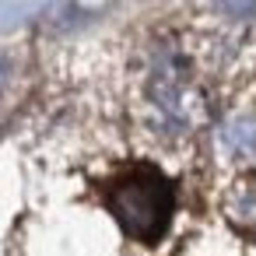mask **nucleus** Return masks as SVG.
Instances as JSON below:
<instances>
[{"mask_svg":"<svg viewBox=\"0 0 256 256\" xmlns=\"http://www.w3.org/2000/svg\"><path fill=\"white\" fill-rule=\"evenodd\" d=\"M106 207L137 242H158L172 218V186L154 165H130L106 190Z\"/></svg>","mask_w":256,"mask_h":256,"instance_id":"nucleus-1","label":"nucleus"},{"mask_svg":"<svg viewBox=\"0 0 256 256\" xmlns=\"http://www.w3.org/2000/svg\"><path fill=\"white\" fill-rule=\"evenodd\" d=\"M218 4H221V11H228L232 18H246V14L256 11V0H218Z\"/></svg>","mask_w":256,"mask_h":256,"instance_id":"nucleus-2","label":"nucleus"}]
</instances>
